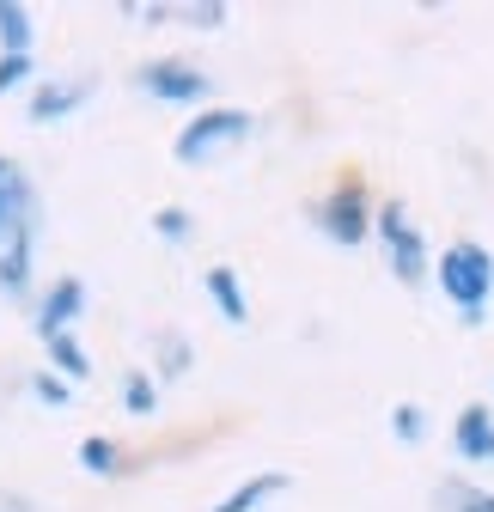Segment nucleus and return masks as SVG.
<instances>
[{"label": "nucleus", "instance_id": "9", "mask_svg": "<svg viewBox=\"0 0 494 512\" xmlns=\"http://www.w3.org/2000/svg\"><path fill=\"white\" fill-rule=\"evenodd\" d=\"M452 452L464 464H494V409L488 403H464L452 415Z\"/></svg>", "mask_w": 494, "mask_h": 512}, {"label": "nucleus", "instance_id": "1", "mask_svg": "<svg viewBox=\"0 0 494 512\" xmlns=\"http://www.w3.org/2000/svg\"><path fill=\"white\" fill-rule=\"evenodd\" d=\"M37 238H43V196L31 171L0 153V299L25 305L37 275Z\"/></svg>", "mask_w": 494, "mask_h": 512}, {"label": "nucleus", "instance_id": "21", "mask_svg": "<svg viewBox=\"0 0 494 512\" xmlns=\"http://www.w3.org/2000/svg\"><path fill=\"white\" fill-rule=\"evenodd\" d=\"M25 391H31L43 409H68V403H74V384H68V378H55L49 366H37V372H31V384H25Z\"/></svg>", "mask_w": 494, "mask_h": 512}, {"label": "nucleus", "instance_id": "5", "mask_svg": "<svg viewBox=\"0 0 494 512\" xmlns=\"http://www.w3.org/2000/svg\"><path fill=\"white\" fill-rule=\"evenodd\" d=\"M251 135H257V110H244V104H208V110H196L190 122L177 128L171 159L177 165H208V159L244 147Z\"/></svg>", "mask_w": 494, "mask_h": 512}, {"label": "nucleus", "instance_id": "14", "mask_svg": "<svg viewBox=\"0 0 494 512\" xmlns=\"http://www.w3.org/2000/svg\"><path fill=\"white\" fill-rule=\"evenodd\" d=\"M0 55H37V19L25 0H0Z\"/></svg>", "mask_w": 494, "mask_h": 512}, {"label": "nucleus", "instance_id": "11", "mask_svg": "<svg viewBox=\"0 0 494 512\" xmlns=\"http://www.w3.org/2000/svg\"><path fill=\"white\" fill-rule=\"evenodd\" d=\"M287 488H293V476H287V470H257V476H244L238 488H226L208 512H263V506H269V500H281Z\"/></svg>", "mask_w": 494, "mask_h": 512}, {"label": "nucleus", "instance_id": "23", "mask_svg": "<svg viewBox=\"0 0 494 512\" xmlns=\"http://www.w3.org/2000/svg\"><path fill=\"white\" fill-rule=\"evenodd\" d=\"M0 512H7V500H0Z\"/></svg>", "mask_w": 494, "mask_h": 512}, {"label": "nucleus", "instance_id": "4", "mask_svg": "<svg viewBox=\"0 0 494 512\" xmlns=\"http://www.w3.org/2000/svg\"><path fill=\"white\" fill-rule=\"evenodd\" d=\"M373 208H379V196L366 189V177H360V171H342L318 202H305L312 226H318L330 244H342V250H360L366 238H373Z\"/></svg>", "mask_w": 494, "mask_h": 512}, {"label": "nucleus", "instance_id": "12", "mask_svg": "<svg viewBox=\"0 0 494 512\" xmlns=\"http://www.w3.org/2000/svg\"><path fill=\"white\" fill-rule=\"evenodd\" d=\"M74 464H80L86 476H98V482L129 476V445L110 439V433H86V439H80V452H74Z\"/></svg>", "mask_w": 494, "mask_h": 512}, {"label": "nucleus", "instance_id": "22", "mask_svg": "<svg viewBox=\"0 0 494 512\" xmlns=\"http://www.w3.org/2000/svg\"><path fill=\"white\" fill-rule=\"evenodd\" d=\"M37 86V55H0V98Z\"/></svg>", "mask_w": 494, "mask_h": 512}, {"label": "nucleus", "instance_id": "7", "mask_svg": "<svg viewBox=\"0 0 494 512\" xmlns=\"http://www.w3.org/2000/svg\"><path fill=\"white\" fill-rule=\"evenodd\" d=\"M92 92H98L92 74H37V86L25 92V122L55 128V122L80 116V110L92 104Z\"/></svg>", "mask_w": 494, "mask_h": 512}, {"label": "nucleus", "instance_id": "15", "mask_svg": "<svg viewBox=\"0 0 494 512\" xmlns=\"http://www.w3.org/2000/svg\"><path fill=\"white\" fill-rule=\"evenodd\" d=\"M43 360H49L55 378H68V384H86V378H92V354H86L80 330H74V336H49V342H43Z\"/></svg>", "mask_w": 494, "mask_h": 512}, {"label": "nucleus", "instance_id": "16", "mask_svg": "<svg viewBox=\"0 0 494 512\" xmlns=\"http://www.w3.org/2000/svg\"><path fill=\"white\" fill-rule=\"evenodd\" d=\"M434 512H494V488L464 482V476H446L434 488Z\"/></svg>", "mask_w": 494, "mask_h": 512}, {"label": "nucleus", "instance_id": "19", "mask_svg": "<svg viewBox=\"0 0 494 512\" xmlns=\"http://www.w3.org/2000/svg\"><path fill=\"white\" fill-rule=\"evenodd\" d=\"M153 238H159V244H177V250H183V244L196 238V214H190V208H177V202L153 208Z\"/></svg>", "mask_w": 494, "mask_h": 512}, {"label": "nucleus", "instance_id": "20", "mask_svg": "<svg viewBox=\"0 0 494 512\" xmlns=\"http://www.w3.org/2000/svg\"><path fill=\"white\" fill-rule=\"evenodd\" d=\"M391 439L415 452V445L427 439V409L421 403H391Z\"/></svg>", "mask_w": 494, "mask_h": 512}, {"label": "nucleus", "instance_id": "18", "mask_svg": "<svg viewBox=\"0 0 494 512\" xmlns=\"http://www.w3.org/2000/svg\"><path fill=\"white\" fill-rule=\"evenodd\" d=\"M232 19L226 0H171V25H190V31H220Z\"/></svg>", "mask_w": 494, "mask_h": 512}, {"label": "nucleus", "instance_id": "17", "mask_svg": "<svg viewBox=\"0 0 494 512\" xmlns=\"http://www.w3.org/2000/svg\"><path fill=\"white\" fill-rule=\"evenodd\" d=\"M116 397H122V409H129V415H159V378L147 366H129V372H122V384H116Z\"/></svg>", "mask_w": 494, "mask_h": 512}, {"label": "nucleus", "instance_id": "2", "mask_svg": "<svg viewBox=\"0 0 494 512\" xmlns=\"http://www.w3.org/2000/svg\"><path fill=\"white\" fill-rule=\"evenodd\" d=\"M434 287L446 293V305L464 317V324H488V305H494V250L482 238H452L434 256Z\"/></svg>", "mask_w": 494, "mask_h": 512}, {"label": "nucleus", "instance_id": "8", "mask_svg": "<svg viewBox=\"0 0 494 512\" xmlns=\"http://www.w3.org/2000/svg\"><path fill=\"white\" fill-rule=\"evenodd\" d=\"M86 281L80 275H55L37 299H31V330H37V342H49V336H74L80 330V317H86Z\"/></svg>", "mask_w": 494, "mask_h": 512}, {"label": "nucleus", "instance_id": "3", "mask_svg": "<svg viewBox=\"0 0 494 512\" xmlns=\"http://www.w3.org/2000/svg\"><path fill=\"white\" fill-rule=\"evenodd\" d=\"M373 244H379L385 269H391L403 287L434 281V250H427L421 220L409 214V202H403V196H379V208H373Z\"/></svg>", "mask_w": 494, "mask_h": 512}, {"label": "nucleus", "instance_id": "6", "mask_svg": "<svg viewBox=\"0 0 494 512\" xmlns=\"http://www.w3.org/2000/svg\"><path fill=\"white\" fill-rule=\"evenodd\" d=\"M135 92L171 110H208L214 104V74L190 55H153L135 68Z\"/></svg>", "mask_w": 494, "mask_h": 512}, {"label": "nucleus", "instance_id": "10", "mask_svg": "<svg viewBox=\"0 0 494 512\" xmlns=\"http://www.w3.org/2000/svg\"><path fill=\"white\" fill-rule=\"evenodd\" d=\"M202 293H208V305L226 317L232 330L251 324V293H244V281H238L232 263H208V269H202Z\"/></svg>", "mask_w": 494, "mask_h": 512}, {"label": "nucleus", "instance_id": "13", "mask_svg": "<svg viewBox=\"0 0 494 512\" xmlns=\"http://www.w3.org/2000/svg\"><path fill=\"white\" fill-rule=\"evenodd\" d=\"M190 366H196V342L183 336V330H159L153 336V378L159 384H177V378H190Z\"/></svg>", "mask_w": 494, "mask_h": 512}]
</instances>
